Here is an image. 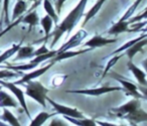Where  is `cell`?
<instances>
[{"mask_svg":"<svg viewBox=\"0 0 147 126\" xmlns=\"http://www.w3.org/2000/svg\"><path fill=\"white\" fill-rule=\"evenodd\" d=\"M33 47L31 45H20L19 49L16 51V57L14 58V61H21V60H26V59H31L33 58Z\"/></svg>","mask_w":147,"mask_h":126,"instance_id":"17","label":"cell"},{"mask_svg":"<svg viewBox=\"0 0 147 126\" xmlns=\"http://www.w3.org/2000/svg\"><path fill=\"white\" fill-rule=\"evenodd\" d=\"M43 8H45L47 14L51 17L53 22L57 24V23H59V15L55 12V7H53V5L51 4L49 0H43Z\"/></svg>","mask_w":147,"mask_h":126,"instance_id":"25","label":"cell"},{"mask_svg":"<svg viewBox=\"0 0 147 126\" xmlns=\"http://www.w3.org/2000/svg\"><path fill=\"white\" fill-rule=\"evenodd\" d=\"M24 1H25V0H24Z\"/></svg>","mask_w":147,"mask_h":126,"instance_id":"39","label":"cell"},{"mask_svg":"<svg viewBox=\"0 0 147 126\" xmlns=\"http://www.w3.org/2000/svg\"><path fill=\"white\" fill-rule=\"evenodd\" d=\"M26 8H27V4L24 0H17V2L14 5V8H13L12 21L17 19L19 16H21L26 11Z\"/></svg>","mask_w":147,"mask_h":126,"instance_id":"24","label":"cell"},{"mask_svg":"<svg viewBox=\"0 0 147 126\" xmlns=\"http://www.w3.org/2000/svg\"><path fill=\"white\" fill-rule=\"evenodd\" d=\"M112 77L114 78V79H116L117 81L121 84V87L123 88V91H126V93L128 94V95H131L133 98L145 99V95L140 94V92H139L138 89H137L136 85H134V84L131 83V82L125 80L124 78L120 77L119 75H116V74H115V75H112Z\"/></svg>","mask_w":147,"mask_h":126,"instance_id":"7","label":"cell"},{"mask_svg":"<svg viewBox=\"0 0 147 126\" xmlns=\"http://www.w3.org/2000/svg\"><path fill=\"white\" fill-rule=\"evenodd\" d=\"M129 22L127 20L125 21H121V20H118L116 23L112 25V26L109 28L108 30V35H120L122 33H131V29L129 28Z\"/></svg>","mask_w":147,"mask_h":126,"instance_id":"15","label":"cell"},{"mask_svg":"<svg viewBox=\"0 0 147 126\" xmlns=\"http://www.w3.org/2000/svg\"><path fill=\"white\" fill-rule=\"evenodd\" d=\"M49 49L47 47V41H45V43H43L42 45H41L39 49H35V51H33V57H36V56H40V55H43V54H47L49 53Z\"/></svg>","mask_w":147,"mask_h":126,"instance_id":"32","label":"cell"},{"mask_svg":"<svg viewBox=\"0 0 147 126\" xmlns=\"http://www.w3.org/2000/svg\"><path fill=\"white\" fill-rule=\"evenodd\" d=\"M118 91H123V88L122 87H108V86H104V87L92 88V89L69 90V91H67V93L81 94V95L92 96V97H99V96L104 95V94L111 93V92H118Z\"/></svg>","mask_w":147,"mask_h":126,"instance_id":"3","label":"cell"},{"mask_svg":"<svg viewBox=\"0 0 147 126\" xmlns=\"http://www.w3.org/2000/svg\"><path fill=\"white\" fill-rule=\"evenodd\" d=\"M145 16H146V11H143V13L142 14H140V15H138L137 17H133V18H129L128 20V22H129V24H132V23H134V22H137V21H140V19L141 18H145Z\"/></svg>","mask_w":147,"mask_h":126,"instance_id":"34","label":"cell"},{"mask_svg":"<svg viewBox=\"0 0 147 126\" xmlns=\"http://www.w3.org/2000/svg\"><path fill=\"white\" fill-rule=\"evenodd\" d=\"M116 41H117L116 39H106V37H102V35H96L93 37H91L89 41H87L86 43L83 45V47H90V49H96V47H105V45L114 43H116Z\"/></svg>","mask_w":147,"mask_h":126,"instance_id":"9","label":"cell"},{"mask_svg":"<svg viewBox=\"0 0 147 126\" xmlns=\"http://www.w3.org/2000/svg\"><path fill=\"white\" fill-rule=\"evenodd\" d=\"M29 1H32V2L34 1V2H35V1H37V0H29Z\"/></svg>","mask_w":147,"mask_h":126,"instance_id":"37","label":"cell"},{"mask_svg":"<svg viewBox=\"0 0 147 126\" xmlns=\"http://www.w3.org/2000/svg\"><path fill=\"white\" fill-rule=\"evenodd\" d=\"M1 89H2V86H1V85H0V90H1Z\"/></svg>","mask_w":147,"mask_h":126,"instance_id":"38","label":"cell"},{"mask_svg":"<svg viewBox=\"0 0 147 126\" xmlns=\"http://www.w3.org/2000/svg\"><path fill=\"white\" fill-rule=\"evenodd\" d=\"M123 56V54L121 53V54H117V55H115V57H113L112 59L110 60V61L108 62V64H107V66H106V68L104 69V72H103V75H102V79L105 77V76L107 75V73L109 72V70L111 69V68L113 67V66L115 65V64L117 63V62L120 60V58Z\"/></svg>","mask_w":147,"mask_h":126,"instance_id":"29","label":"cell"},{"mask_svg":"<svg viewBox=\"0 0 147 126\" xmlns=\"http://www.w3.org/2000/svg\"><path fill=\"white\" fill-rule=\"evenodd\" d=\"M97 125H103V126H116V124H113V123H107V122H96Z\"/></svg>","mask_w":147,"mask_h":126,"instance_id":"36","label":"cell"},{"mask_svg":"<svg viewBox=\"0 0 147 126\" xmlns=\"http://www.w3.org/2000/svg\"><path fill=\"white\" fill-rule=\"evenodd\" d=\"M88 0H80L79 3L76 5V7L65 17L63 21L59 24H57L55 30L53 33V41H51V47H53L59 41L61 37L65 33L69 35L77 24L81 20L83 16L85 15V9H86Z\"/></svg>","mask_w":147,"mask_h":126,"instance_id":"1","label":"cell"},{"mask_svg":"<svg viewBox=\"0 0 147 126\" xmlns=\"http://www.w3.org/2000/svg\"><path fill=\"white\" fill-rule=\"evenodd\" d=\"M147 37V35L146 33H144V35H140L139 37H136V39H132V41H128L126 43H124V45H121L119 49H117L116 51H114L113 53H111V55L110 56H114V55H117V54H121V53H123V51H125V49H127L129 47H131V45H133V43H135L136 41H140V39H142L143 37Z\"/></svg>","mask_w":147,"mask_h":126,"instance_id":"28","label":"cell"},{"mask_svg":"<svg viewBox=\"0 0 147 126\" xmlns=\"http://www.w3.org/2000/svg\"><path fill=\"white\" fill-rule=\"evenodd\" d=\"M92 49H81V51H61V53L57 54L55 57L53 58V62H61V61H63V60H67V59H71V58H74V57H77V56H80V55H83V54L87 53V51H91Z\"/></svg>","mask_w":147,"mask_h":126,"instance_id":"13","label":"cell"},{"mask_svg":"<svg viewBox=\"0 0 147 126\" xmlns=\"http://www.w3.org/2000/svg\"><path fill=\"white\" fill-rule=\"evenodd\" d=\"M17 106H18V103L9 94H7L5 91H2V89L0 90V108H16Z\"/></svg>","mask_w":147,"mask_h":126,"instance_id":"18","label":"cell"},{"mask_svg":"<svg viewBox=\"0 0 147 126\" xmlns=\"http://www.w3.org/2000/svg\"><path fill=\"white\" fill-rule=\"evenodd\" d=\"M127 68L128 70L133 74V76L135 77V79L137 80V82L139 83V85L146 87L147 81H146V73L144 71H142L141 69H139L136 65L132 62V60H129L127 63Z\"/></svg>","mask_w":147,"mask_h":126,"instance_id":"12","label":"cell"},{"mask_svg":"<svg viewBox=\"0 0 147 126\" xmlns=\"http://www.w3.org/2000/svg\"><path fill=\"white\" fill-rule=\"evenodd\" d=\"M65 125H67V123L61 121V119H53L51 122V124H49V126H65Z\"/></svg>","mask_w":147,"mask_h":126,"instance_id":"35","label":"cell"},{"mask_svg":"<svg viewBox=\"0 0 147 126\" xmlns=\"http://www.w3.org/2000/svg\"><path fill=\"white\" fill-rule=\"evenodd\" d=\"M141 107V101L138 98H133L132 100L128 101L127 103L123 104V105L119 106V107L111 108L110 109V114L116 117L122 118L123 116L127 115V114L131 113L134 110H136L137 108Z\"/></svg>","mask_w":147,"mask_h":126,"instance_id":"5","label":"cell"},{"mask_svg":"<svg viewBox=\"0 0 147 126\" xmlns=\"http://www.w3.org/2000/svg\"><path fill=\"white\" fill-rule=\"evenodd\" d=\"M57 112L55 113H47V112H39L36 116L34 117V119H31L30 126H40L42 124L45 123L47 119L53 117V116L57 115Z\"/></svg>","mask_w":147,"mask_h":126,"instance_id":"23","label":"cell"},{"mask_svg":"<svg viewBox=\"0 0 147 126\" xmlns=\"http://www.w3.org/2000/svg\"><path fill=\"white\" fill-rule=\"evenodd\" d=\"M65 1H67V0H55V12L57 13V15L61 14V7H63V3H65Z\"/></svg>","mask_w":147,"mask_h":126,"instance_id":"33","label":"cell"},{"mask_svg":"<svg viewBox=\"0 0 147 126\" xmlns=\"http://www.w3.org/2000/svg\"><path fill=\"white\" fill-rule=\"evenodd\" d=\"M20 22L28 24L29 29L33 26H36L39 22V17H38V14H37L36 10H33V11H31V12L27 13L25 16H22L21 17Z\"/></svg>","mask_w":147,"mask_h":126,"instance_id":"21","label":"cell"},{"mask_svg":"<svg viewBox=\"0 0 147 126\" xmlns=\"http://www.w3.org/2000/svg\"><path fill=\"white\" fill-rule=\"evenodd\" d=\"M21 43H22V41H20L18 45H12L10 49H8L7 51H5L2 55H0V64L5 63V62H6V60H8L9 58H11L12 56H14L15 54H16V51L19 49V47H20Z\"/></svg>","mask_w":147,"mask_h":126,"instance_id":"27","label":"cell"},{"mask_svg":"<svg viewBox=\"0 0 147 126\" xmlns=\"http://www.w3.org/2000/svg\"><path fill=\"white\" fill-rule=\"evenodd\" d=\"M67 121L71 122V124L78 126H96L97 123L94 119H89V118H74L69 116H63Z\"/></svg>","mask_w":147,"mask_h":126,"instance_id":"20","label":"cell"},{"mask_svg":"<svg viewBox=\"0 0 147 126\" xmlns=\"http://www.w3.org/2000/svg\"><path fill=\"white\" fill-rule=\"evenodd\" d=\"M53 23L55 22H53V20L51 19V17L47 14L40 19V25L43 28V30H45V37H43V41H47V39L51 37V28H53Z\"/></svg>","mask_w":147,"mask_h":126,"instance_id":"19","label":"cell"},{"mask_svg":"<svg viewBox=\"0 0 147 126\" xmlns=\"http://www.w3.org/2000/svg\"><path fill=\"white\" fill-rule=\"evenodd\" d=\"M106 1L107 0H97V2L94 4V6H93L92 8H91L90 10H89L88 12L84 15L85 19H84V22H83V24H82V27H84L85 25H86L87 23L91 20V19L94 18V16L99 12V10L102 8V6L104 5V3L106 2Z\"/></svg>","mask_w":147,"mask_h":126,"instance_id":"16","label":"cell"},{"mask_svg":"<svg viewBox=\"0 0 147 126\" xmlns=\"http://www.w3.org/2000/svg\"><path fill=\"white\" fill-rule=\"evenodd\" d=\"M23 85L25 86L26 90H25V94L28 97H30L31 99H33L34 101H36L38 104H40L42 107H47V94L49 93V89H47V87L42 85L40 82L37 81H27L26 83H24Z\"/></svg>","mask_w":147,"mask_h":126,"instance_id":"2","label":"cell"},{"mask_svg":"<svg viewBox=\"0 0 147 126\" xmlns=\"http://www.w3.org/2000/svg\"><path fill=\"white\" fill-rule=\"evenodd\" d=\"M55 64V62H53V60H51V63L47 64V65L45 66V67L40 68V69H37V70H33V71H31L30 73H27V74H25V75H23V77L21 78L19 81L14 82V84L15 85H23V84L26 83L27 81L34 80V79H36V78L40 77V76L45 75V74L47 73V72L49 71Z\"/></svg>","mask_w":147,"mask_h":126,"instance_id":"8","label":"cell"},{"mask_svg":"<svg viewBox=\"0 0 147 126\" xmlns=\"http://www.w3.org/2000/svg\"><path fill=\"white\" fill-rule=\"evenodd\" d=\"M86 37H87V33L85 30L78 31V33L75 35H73L65 45H61V47L57 49V54L61 53V51H67V49H73V47H78V45H80V43H82V41Z\"/></svg>","mask_w":147,"mask_h":126,"instance_id":"11","label":"cell"},{"mask_svg":"<svg viewBox=\"0 0 147 126\" xmlns=\"http://www.w3.org/2000/svg\"><path fill=\"white\" fill-rule=\"evenodd\" d=\"M45 100L55 108V112L57 114H61L63 116H69V117H74V118H85L84 114L81 111H79L77 108L69 107V106L61 105V104L57 103V102L53 101V99H51L49 97H45Z\"/></svg>","mask_w":147,"mask_h":126,"instance_id":"6","label":"cell"},{"mask_svg":"<svg viewBox=\"0 0 147 126\" xmlns=\"http://www.w3.org/2000/svg\"><path fill=\"white\" fill-rule=\"evenodd\" d=\"M122 118L123 119H126L129 122V124H131V125H137L140 122L147 121V113L144 109L139 107L136 110H134L133 112H131V113L123 116Z\"/></svg>","mask_w":147,"mask_h":126,"instance_id":"10","label":"cell"},{"mask_svg":"<svg viewBox=\"0 0 147 126\" xmlns=\"http://www.w3.org/2000/svg\"><path fill=\"white\" fill-rule=\"evenodd\" d=\"M146 43H147L146 37H143L142 39L136 41V43H133L131 47H129L127 49H125V55L128 57L129 60H133V58L135 57L136 54H138L139 51H143V47L146 45Z\"/></svg>","mask_w":147,"mask_h":126,"instance_id":"14","label":"cell"},{"mask_svg":"<svg viewBox=\"0 0 147 126\" xmlns=\"http://www.w3.org/2000/svg\"><path fill=\"white\" fill-rule=\"evenodd\" d=\"M0 85L2 86V87H5L6 89H8L9 91L16 97V99L18 100V103L20 104L22 109L24 110L25 113H26L27 117H28L29 119H31V115H30V113H29V110L26 105V101H25L24 93H23L22 90L18 87V85H15L14 83H11V82L2 81V79H0Z\"/></svg>","mask_w":147,"mask_h":126,"instance_id":"4","label":"cell"},{"mask_svg":"<svg viewBox=\"0 0 147 126\" xmlns=\"http://www.w3.org/2000/svg\"><path fill=\"white\" fill-rule=\"evenodd\" d=\"M57 49H55V51H49V53H47V54H43V55L33 57V59L30 61V63L36 64V65L38 66L39 64L43 63V62L47 61V60H51L55 55H57Z\"/></svg>","mask_w":147,"mask_h":126,"instance_id":"26","label":"cell"},{"mask_svg":"<svg viewBox=\"0 0 147 126\" xmlns=\"http://www.w3.org/2000/svg\"><path fill=\"white\" fill-rule=\"evenodd\" d=\"M9 3H10V0H3V12H4V20L6 24L10 23V17H9Z\"/></svg>","mask_w":147,"mask_h":126,"instance_id":"31","label":"cell"},{"mask_svg":"<svg viewBox=\"0 0 147 126\" xmlns=\"http://www.w3.org/2000/svg\"><path fill=\"white\" fill-rule=\"evenodd\" d=\"M22 73L18 71L13 72L12 70H2V71H0V79H4V78H14V77H17V76H21Z\"/></svg>","mask_w":147,"mask_h":126,"instance_id":"30","label":"cell"},{"mask_svg":"<svg viewBox=\"0 0 147 126\" xmlns=\"http://www.w3.org/2000/svg\"><path fill=\"white\" fill-rule=\"evenodd\" d=\"M0 119L2 121H5L8 125L12 126H20L18 119L13 115V113L11 111H9L6 107H3V113L2 115L0 116Z\"/></svg>","mask_w":147,"mask_h":126,"instance_id":"22","label":"cell"}]
</instances>
